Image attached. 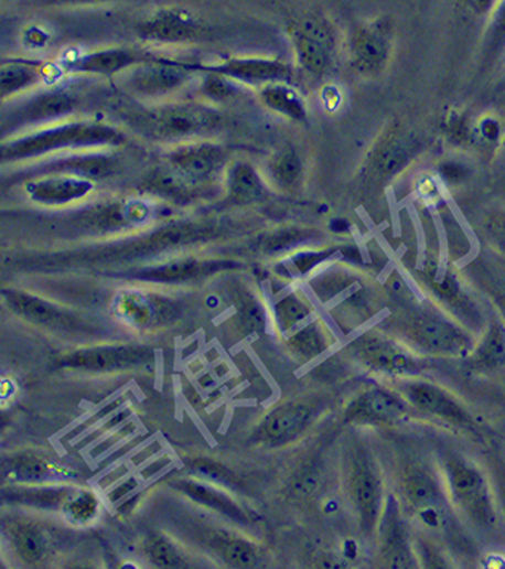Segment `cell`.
Returning <instances> with one entry per match:
<instances>
[{"label": "cell", "instance_id": "1", "mask_svg": "<svg viewBox=\"0 0 505 569\" xmlns=\"http://www.w3.org/2000/svg\"><path fill=\"white\" fill-rule=\"evenodd\" d=\"M125 135L109 125L92 124V121H74L46 128L32 135L23 136L15 141L3 144V161L35 159L46 153L60 152L64 149H92V147L120 146Z\"/></svg>", "mask_w": 505, "mask_h": 569}, {"label": "cell", "instance_id": "2", "mask_svg": "<svg viewBox=\"0 0 505 569\" xmlns=\"http://www.w3.org/2000/svg\"><path fill=\"white\" fill-rule=\"evenodd\" d=\"M222 116L203 104H170L132 114L130 125L153 141H181L217 131Z\"/></svg>", "mask_w": 505, "mask_h": 569}, {"label": "cell", "instance_id": "3", "mask_svg": "<svg viewBox=\"0 0 505 569\" xmlns=\"http://www.w3.org/2000/svg\"><path fill=\"white\" fill-rule=\"evenodd\" d=\"M405 335L419 350L437 356H462L472 346L471 336L453 322L431 311L411 318Z\"/></svg>", "mask_w": 505, "mask_h": 569}, {"label": "cell", "instance_id": "4", "mask_svg": "<svg viewBox=\"0 0 505 569\" xmlns=\"http://www.w3.org/2000/svg\"><path fill=\"white\" fill-rule=\"evenodd\" d=\"M394 28L389 18H376L357 28L351 35L350 50L354 66L361 73L374 74L388 63L393 49Z\"/></svg>", "mask_w": 505, "mask_h": 569}, {"label": "cell", "instance_id": "5", "mask_svg": "<svg viewBox=\"0 0 505 569\" xmlns=\"http://www.w3.org/2000/svg\"><path fill=\"white\" fill-rule=\"evenodd\" d=\"M447 479L451 495L480 525L490 524L493 518L488 492L483 475L464 461H450L447 464Z\"/></svg>", "mask_w": 505, "mask_h": 569}, {"label": "cell", "instance_id": "6", "mask_svg": "<svg viewBox=\"0 0 505 569\" xmlns=\"http://www.w3.org/2000/svg\"><path fill=\"white\" fill-rule=\"evenodd\" d=\"M353 346L362 363L374 371L390 375H417L422 368L417 356L383 335H362Z\"/></svg>", "mask_w": 505, "mask_h": 569}, {"label": "cell", "instance_id": "7", "mask_svg": "<svg viewBox=\"0 0 505 569\" xmlns=\"http://www.w3.org/2000/svg\"><path fill=\"white\" fill-rule=\"evenodd\" d=\"M118 320L135 328H159L174 320L178 310L171 300L155 293L125 291L118 293L112 305Z\"/></svg>", "mask_w": 505, "mask_h": 569}, {"label": "cell", "instance_id": "8", "mask_svg": "<svg viewBox=\"0 0 505 569\" xmlns=\"http://www.w3.org/2000/svg\"><path fill=\"white\" fill-rule=\"evenodd\" d=\"M351 492L359 512L362 528L367 533L374 532L383 507V482L375 464L365 453L354 458Z\"/></svg>", "mask_w": 505, "mask_h": 569}, {"label": "cell", "instance_id": "9", "mask_svg": "<svg viewBox=\"0 0 505 569\" xmlns=\"http://www.w3.org/2000/svg\"><path fill=\"white\" fill-rule=\"evenodd\" d=\"M316 410L307 402H289L278 407L260 425L257 439L267 445L279 447L292 442L313 425Z\"/></svg>", "mask_w": 505, "mask_h": 569}, {"label": "cell", "instance_id": "10", "mask_svg": "<svg viewBox=\"0 0 505 569\" xmlns=\"http://www.w3.org/2000/svg\"><path fill=\"white\" fill-rule=\"evenodd\" d=\"M204 73L225 75L230 80L247 85L286 84L292 78V67L284 61L267 58H232L221 64L202 67Z\"/></svg>", "mask_w": 505, "mask_h": 569}, {"label": "cell", "instance_id": "11", "mask_svg": "<svg viewBox=\"0 0 505 569\" xmlns=\"http://www.w3.org/2000/svg\"><path fill=\"white\" fill-rule=\"evenodd\" d=\"M139 37L159 44H187L202 34V26L184 10L168 9L157 12L136 26Z\"/></svg>", "mask_w": 505, "mask_h": 569}, {"label": "cell", "instance_id": "12", "mask_svg": "<svg viewBox=\"0 0 505 569\" xmlns=\"http://www.w3.org/2000/svg\"><path fill=\"white\" fill-rule=\"evenodd\" d=\"M192 67L178 66L166 61L149 60L138 64L128 75L127 85L132 92L144 96H160L187 84Z\"/></svg>", "mask_w": 505, "mask_h": 569}, {"label": "cell", "instance_id": "13", "mask_svg": "<svg viewBox=\"0 0 505 569\" xmlns=\"http://www.w3.org/2000/svg\"><path fill=\"white\" fill-rule=\"evenodd\" d=\"M225 150L211 142L179 147L168 157V163L193 184L211 181L225 167Z\"/></svg>", "mask_w": 505, "mask_h": 569}, {"label": "cell", "instance_id": "14", "mask_svg": "<svg viewBox=\"0 0 505 569\" xmlns=\"http://www.w3.org/2000/svg\"><path fill=\"white\" fill-rule=\"evenodd\" d=\"M93 189L95 182L71 174H45L26 185L32 202L45 206L69 205L85 198Z\"/></svg>", "mask_w": 505, "mask_h": 569}, {"label": "cell", "instance_id": "15", "mask_svg": "<svg viewBox=\"0 0 505 569\" xmlns=\"http://www.w3.org/2000/svg\"><path fill=\"white\" fill-rule=\"evenodd\" d=\"M407 406L399 396L386 389H368L346 410V420L354 425H385L400 420Z\"/></svg>", "mask_w": 505, "mask_h": 569}, {"label": "cell", "instance_id": "16", "mask_svg": "<svg viewBox=\"0 0 505 569\" xmlns=\"http://www.w3.org/2000/svg\"><path fill=\"white\" fill-rule=\"evenodd\" d=\"M3 300L7 307L20 318L32 322V324L45 325L53 329H75L78 325V318L71 311L39 299L31 293L20 291H3Z\"/></svg>", "mask_w": 505, "mask_h": 569}, {"label": "cell", "instance_id": "17", "mask_svg": "<svg viewBox=\"0 0 505 569\" xmlns=\"http://www.w3.org/2000/svg\"><path fill=\"white\" fill-rule=\"evenodd\" d=\"M149 351L132 346H104V348L82 350L63 357L61 364L82 371L110 372L144 364Z\"/></svg>", "mask_w": 505, "mask_h": 569}, {"label": "cell", "instance_id": "18", "mask_svg": "<svg viewBox=\"0 0 505 569\" xmlns=\"http://www.w3.org/2000/svg\"><path fill=\"white\" fill-rule=\"evenodd\" d=\"M152 60L147 53L135 49H104L78 56L67 64L74 74L116 75L131 69L132 66Z\"/></svg>", "mask_w": 505, "mask_h": 569}, {"label": "cell", "instance_id": "19", "mask_svg": "<svg viewBox=\"0 0 505 569\" xmlns=\"http://www.w3.org/2000/svg\"><path fill=\"white\" fill-rule=\"evenodd\" d=\"M233 267H236V264L221 262V260L179 259L157 267L142 268L132 273L131 278L139 281L174 284V282L192 281L206 275L217 273L221 270H230Z\"/></svg>", "mask_w": 505, "mask_h": 569}, {"label": "cell", "instance_id": "20", "mask_svg": "<svg viewBox=\"0 0 505 569\" xmlns=\"http://www.w3.org/2000/svg\"><path fill=\"white\" fill-rule=\"evenodd\" d=\"M404 395L408 402L419 410L447 418L450 421H456V423H468L469 421V417L460 404L443 389L437 388L431 383H408L405 386Z\"/></svg>", "mask_w": 505, "mask_h": 569}, {"label": "cell", "instance_id": "21", "mask_svg": "<svg viewBox=\"0 0 505 569\" xmlns=\"http://www.w3.org/2000/svg\"><path fill=\"white\" fill-rule=\"evenodd\" d=\"M42 168V174H71L89 181H101L116 174L120 170V163L107 153H85L56 160Z\"/></svg>", "mask_w": 505, "mask_h": 569}, {"label": "cell", "instance_id": "22", "mask_svg": "<svg viewBox=\"0 0 505 569\" xmlns=\"http://www.w3.org/2000/svg\"><path fill=\"white\" fill-rule=\"evenodd\" d=\"M214 234L213 228L202 224H174L160 228L155 234L147 236L141 243H136L132 253H157L179 246H187L190 243L203 241Z\"/></svg>", "mask_w": 505, "mask_h": 569}, {"label": "cell", "instance_id": "23", "mask_svg": "<svg viewBox=\"0 0 505 569\" xmlns=\"http://www.w3.org/2000/svg\"><path fill=\"white\" fill-rule=\"evenodd\" d=\"M193 182L179 173L170 163L161 164L150 170L142 179L141 187L150 195L170 200V202L185 203L192 198Z\"/></svg>", "mask_w": 505, "mask_h": 569}, {"label": "cell", "instance_id": "24", "mask_svg": "<svg viewBox=\"0 0 505 569\" xmlns=\"http://www.w3.org/2000/svg\"><path fill=\"white\" fill-rule=\"evenodd\" d=\"M290 42H292L293 52H296L297 61L300 67L311 75H322L331 66L332 46L324 44L313 35L307 34L299 28H289Z\"/></svg>", "mask_w": 505, "mask_h": 569}, {"label": "cell", "instance_id": "25", "mask_svg": "<svg viewBox=\"0 0 505 569\" xmlns=\"http://www.w3.org/2000/svg\"><path fill=\"white\" fill-rule=\"evenodd\" d=\"M228 200L235 205H249L265 195L259 171L249 161H235L227 171Z\"/></svg>", "mask_w": 505, "mask_h": 569}, {"label": "cell", "instance_id": "26", "mask_svg": "<svg viewBox=\"0 0 505 569\" xmlns=\"http://www.w3.org/2000/svg\"><path fill=\"white\" fill-rule=\"evenodd\" d=\"M75 101L73 96L63 92L45 93L28 103L18 114V124H41L73 114Z\"/></svg>", "mask_w": 505, "mask_h": 569}, {"label": "cell", "instance_id": "27", "mask_svg": "<svg viewBox=\"0 0 505 569\" xmlns=\"http://www.w3.org/2000/svg\"><path fill=\"white\" fill-rule=\"evenodd\" d=\"M400 490L415 509H428L440 500L439 483L422 468H408L400 479Z\"/></svg>", "mask_w": 505, "mask_h": 569}, {"label": "cell", "instance_id": "28", "mask_svg": "<svg viewBox=\"0 0 505 569\" xmlns=\"http://www.w3.org/2000/svg\"><path fill=\"white\" fill-rule=\"evenodd\" d=\"M260 99L268 109L281 114L282 117H288L293 121L307 120V107H304L303 99L289 85L281 84V82L265 85L260 89Z\"/></svg>", "mask_w": 505, "mask_h": 569}, {"label": "cell", "instance_id": "29", "mask_svg": "<svg viewBox=\"0 0 505 569\" xmlns=\"http://www.w3.org/2000/svg\"><path fill=\"white\" fill-rule=\"evenodd\" d=\"M383 557L390 568H411L413 567V557H411L410 546H408V536L404 526L397 520H390L385 526L382 539Z\"/></svg>", "mask_w": 505, "mask_h": 569}, {"label": "cell", "instance_id": "30", "mask_svg": "<svg viewBox=\"0 0 505 569\" xmlns=\"http://www.w3.org/2000/svg\"><path fill=\"white\" fill-rule=\"evenodd\" d=\"M41 78V71L32 64L24 61H6L0 69V92L3 98H9L37 84Z\"/></svg>", "mask_w": 505, "mask_h": 569}, {"label": "cell", "instance_id": "31", "mask_svg": "<svg viewBox=\"0 0 505 569\" xmlns=\"http://www.w3.org/2000/svg\"><path fill=\"white\" fill-rule=\"evenodd\" d=\"M471 364L480 371H490L505 364V329L501 324L491 325L480 346L471 356Z\"/></svg>", "mask_w": 505, "mask_h": 569}, {"label": "cell", "instance_id": "32", "mask_svg": "<svg viewBox=\"0 0 505 569\" xmlns=\"http://www.w3.org/2000/svg\"><path fill=\"white\" fill-rule=\"evenodd\" d=\"M213 549L221 555L225 563L233 568H256L259 567L260 558L256 547L239 538H224L217 536L213 540Z\"/></svg>", "mask_w": 505, "mask_h": 569}, {"label": "cell", "instance_id": "33", "mask_svg": "<svg viewBox=\"0 0 505 569\" xmlns=\"http://www.w3.org/2000/svg\"><path fill=\"white\" fill-rule=\"evenodd\" d=\"M179 486H181L185 495L192 496L193 500L198 501V503L204 504V506L213 507V509L228 515L233 520L245 522V515H243L238 506L233 503L230 497L222 495V493L216 492V490L211 489V486L202 485V483L196 482H181Z\"/></svg>", "mask_w": 505, "mask_h": 569}, {"label": "cell", "instance_id": "34", "mask_svg": "<svg viewBox=\"0 0 505 569\" xmlns=\"http://www.w3.org/2000/svg\"><path fill=\"white\" fill-rule=\"evenodd\" d=\"M7 475L15 482L37 483L55 477V469L49 461L34 457V454H28V457H20L17 461H12L7 468Z\"/></svg>", "mask_w": 505, "mask_h": 569}, {"label": "cell", "instance_id": "35", "mask_svg": "<svg viewBox=\"0 0 505 569\" xmlns=\"http://www.w3.org/2000/svg\"><path fill=\"white\" fill-rule=\"evenodd\" d=\"M18 557L24 563L35 565L44 560L46 552V539L44 533L35 526H21L13 538Z\"/></svg>", "mask_w": 505, "mask_h": 569}, {"label": "cell", "instance_id": "36", "mask_svg": "<svg viewBox=\"0 0 505 569\" xmlns=\"http://www.w3.org/2000/svg\"><path fill=\"white\" fill-rule=\"evenodd\" d=\"M302 160L297 155L296 150L284 149L276 153L270 163L271 179L282 187H290L297 184L302 178Z\"/></svg>", "mask_w": 505, "mask_h": 569}, {"label": "cell", "instance_id": "37", "mask_svg": "<svg viewBox=\"0 0 505 569\" xmlns=\"http://www.w3.org/2000/svg\"><path fill=\"white\" fill-rule=\"evenodd\" d=\"M275 313L279 329L289 332L310 318L311 307L296 293H290L276 303Z\"/></svg>", "mask_w": 505, "mask_h": 569}, {"label": "cell", "instance_id": "38", "mask_svg": "<svg viewBox=\"0 0 505 569\" xmlns=\"http://www.w3.org/2000/svg\"><path fill=\"white\" fill-rule=\"evenodd\" d=\"M289 348L297 354V356L304 357V359H313L319 356L325 348L324 332L318 328V324L304 325L299 332H296L289 339Z\"/></svg>", "mask_w": 505, "mask_h": 569}, {"label": "cell", "instance_id": "39", "mask_svg": "<svg viewBox=\"0 0 505 569\" xmlns=\"http://www.w3.org/2000/svg\"><path fill=\"white\" fill-rule=\"evenodd\" d=\"M64 514L74 524H88L98 514V500L92 493H80V495L71 496L66 504H64Z\"/></svg>", "mask_w": 505, "mask_h": 569}, {"label": "cell", "instance_id": "40", "mask_svg": "<svg viewBox=\"0 0 505 569\" xmlns=\"http://www.w3.org/2000/svg\"><path fill=\"white\" fill-rule=\"evenodd\" d=\"M408 160H410V150L400 142H393L379 150L375 163L383 174H396L402 170Z\"/></svg>", "mask_w": 505, "mask_h": 569}, {"label": "cell", "instance_id": "41", "mask_svg": "<svg viewBox=\"0 0 505 569\" xmlns=\"http://www.w3.org/2000/svg\"><path fill=\"white\" fill-rule=\"evenodd\" d=\"M147 552L152 563L160 568H181L185 565L184 558L175 549L174 544L164 538L153 539Z\"/></svg>", "mask_w": 505, "mask_h": 569}, {"label": "cell", "instance_id": "42", "mask_svg": "<svg viewBox=\"0 0 505 569\" xmlns=\"http://www.w3.org/2000/svg\"><path fill=\"white\" fill-rule=\"evenodd\" d=\"M202 95L214 103H224L235 96L236 87L230 78L216 73H206L202 82Z\"/></svg>", "mask_w": 505, "mask_h": 569}, {"label": "cell", "instance_id": "43", "mask_svg": "<svg viewBox=\"0 0 505 569\" xmlns=\"http://www.w3.org/2000/svg\"><path fill=\"white\" fill-rule=\"evenodd\" d=\"M236 318H238L239 325H241L246 334L260 331L265 324L264 310H261L259 302L249 296L245 297V299L239 302Z\"/></svg>", "mask_w": 505, "mask_h": 569}, {"label": "cell", "instance_id": "44", "mask_svg": "<svg viewBox=\"0 0 505 569\" xmlns=\"http://www.w3.org/2000/svg\"><path fill=\"white\" fill-rule=\"evenodd\" d=\"M486 234L491 241L505 253V213H496L486 219Z\"/></svg>", "mask_w": 505, "mask_h": 569}, {"label": "cell", "instance_id": "45", "mask_svg": "<svg viewBox=\"0 0 505 569\" xmlns=\"http://www.w3.org/2000/svg\"><path fill=\"white\" fill-rule=\"evenodd\" d=\"M433 292L440 297V299L448 300H456L458 296H460V282L458 279L453 277L451 273H447L445 277L439 279V281H433Z\"/></svg>", "mask_w": 505, "mask_h": 569}, {"label": "cell", "instance_id": "46", "mask_svg": "<svg viewBox=\"0 0 505 569\" xmlns=\"http://www.w3.org/2000/svg\"><path fill=\"white\" fill-rule=\"evenodd\" d=\"M448 132H450V138L453 139L456 144H465V142L469 141V136H471L468 121H465L464 117L460 116H453L448 120Z\"/></svg>", "mask_w": 505, "mask_h": 569}, {"label": "cell", "instance_id": "47", "mask_svg": "<svg viewBox=\"0 0 505 569\" xmlns=\"http://www.w3.org/2000/svg\"><path fill=\"white\" fill-rule=\"evenodd\" d=\"M440 173H442V178L448 182H461L468 179L469 170L468 167H464L462 163L448 161V163L442 164V168H440Z\"/></svg>", "mask_w": 505, "mask_h": 569}, {"label": "cell", "instance_id": "48", "mask_svg": "<svg viewBox=\"0 0 505 569\" xmlns=\"http://www.w3.org/2000/svg\"><path fill=\"white\" fill-rule=\"evenodd\" d=\"M493 15V30H491L493 41L503 42L505 41V0H499Z\"/></svg>", "mask_w": 505, "mask_h": 569}, {"label": "cell", "instance_id": "49", "mask_svg": "<svg viewBox=\"0 0 505 569\" xmlns=\"http://www.w3.org/2000/svg\"><path fill=\"white\" fill-rule=\"evenodd\" d=\"M469 9L475 13V15H490L494 12L499 0H465Z\"/></svg>", "mask_w": 505, "mask_h": 569}, {"label": "cell", "instance_id": "50", "mask_svg": "<svg viewBox=\"0 0 505 569\" xmlns=\"http://www.w3.org/2000/svg\"><path fill=\"white\" fill-rule=\"evenodd\" d=\"M41 7L87 6V3L112 2V0H34Z\"/></svg>", "mask_w": 505, "mask_h": 569}, {"label": "cell", "instance_id": "51", "mask_svg": "<svg viewBox=\"0 0 505 569\" xmlns=\"http://www.w3.org/2000/svg\"><path fill=\"white\" fill-rule=\"evenodd\" d=\"M482 135L488 141H497V138H499V125H497V121L493 120V118H485L482 121Z\"/></svg>", "mask_w": 505, "mask_h": 569}, {"label": "cell", "instance_id": "52", "mask_svg": "<svg viewBox=\"0 0 505 569\" xmlns=\"http://www.w3.org/2000/svg\"><path fill=\"white\" fill-rule=\"evenodd\" d=\"M499 307H501V311H503V316L505 320V296L503 297V299L499 300Z\"/></svg>", "mask_w": 505, "mask_h": 569}]
</instances>
